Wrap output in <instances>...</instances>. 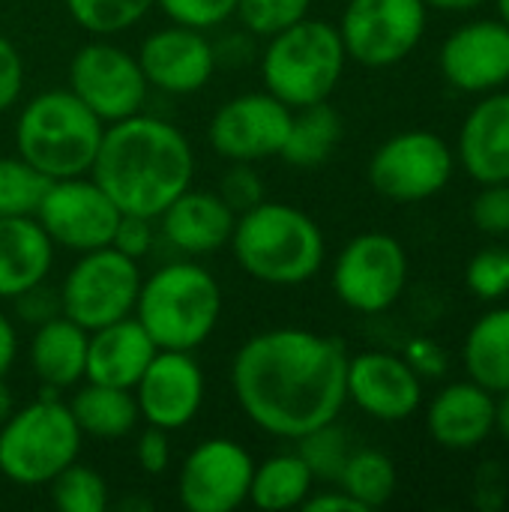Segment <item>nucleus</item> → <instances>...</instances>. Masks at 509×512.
Segmentation results:
<instances>
[{
    "label": "nucleus",
    "mask_w": 509,
    "mask_h": 512,
    "mask_svg": "<svg viewBox=\"0 0 509 512\" xmlns=\"http://www.w3.org/2000/svg\"><path fill=\"white\" fill-rule=\"evenodd\" d=\"M501 399L495 402V429L501 432V438L509 444V390L498 393Z\"/></svg>",
    "instance_id": "obj_48"
},
{
    "label": "nucleus",
    "mask_w": 509,
    "mask_h": 512,
    "mask_svg": "<svg viewBox=\"0 0 509 512\" xmlns=\"http://www.w3.org/2000/svg\"><path fill=\"white\" fill-rule=\"evenodd\" d=\"M15 309H18V315L24 321L42 324V321L60 315V294L45 291V282H39V285H33V288H27L24 294L15 297Z\"/></svg>",
    "instance_id": "obj_44"
},
{
    "label": "nucleus",
    "mask_w": 509,
    "mask_h": 512,
    "mask_svg": "<svg viewBox=\"0 0 509 512\" xmlns=\"http://www.w3.org/2000/svg\"><path fill=\"white\" fill-rule=\"evenodd\" d=\"M105 123L72 93L33 96L15 123V153L51 180L84 177L102 144Z\"/></svg>",
    "instance_id": "obj_5"
},
{
    "label": "nucleus",
    "mask_w": 509,
    "mask_h": 512,
    "mask_svg": "<svg viewBox=\"0 0 509 512\" xmlns=\"http://www.w3.org/2000/svg\"><path fill=\"white\" fill-rule=\"evenodd\" d=\"M474 504L483 512H498L507 504V474L498 462H486L474 474Z\"/></svg>",
    "instance_id": "obj_43"
},
{
    "label": "nucleus",
    "mask_w": 509,
    "mask_h": 512,
    "mask_svg": "<svg viewBox=\"0 0 509 512\" xmlns=\"http://www.w3.org/2000/svg\"><path fill=\"white\" fill-rule=\"evenodd\" d=\"M15 411V405H12V390L6 387V381L0 378V426L6 423V417Z\"/></svg>",
    "instance_id": "obj_50"
},
{
    "label": "nucleus",
    "mask_w": 509,
    "mask_h": 512,
    "mask_svg": "<svg viewBox=\"0 0 509 512\" xmlns=\"http://www.w3.org/2000/svg\"><path fill=\"white\" fill-rule=\"evenodd\" d=\"M87 339L90 333L66 315H54L36 324V333L30 339V366L45 390H72L84 381Z\"/></svg>",
    "instance_id": "obj_25"
},
{
    "label": "nucleus",
    "mask_w": 509,
    "mask_h": 512,
    "mask_svg": "<svg viewBox=\"0 0 509 512\" xmlns=\"http://www.w3.org/2000/svg\"><path fill=\"white\" fill-rule=\"evenodd\" d=\"M312 486L315 474L309 471L300 453H276L255 465L249 504H255L258 510H294L306 504Z\"/></svg>",
    "instance_id": "obj_28"
},
{
    "label": "nucleus",
    "mask_w": 509,
    "mask_h": 512,
    "mask_svg": "<svg viewBox=\"0 0 509 512\" xmlns=\"http://www.w3.org/2000/svg\"><path fill=\"white\" fill-rule=\"evenodd\" d=\"M84 435L66 402L45 390L42 399L12 411L0 426V474L18 486H48L78 462Z\"/></svg>",
    "instance_id": "obj_7"
},
{
    "label": "nucleus",
    "mask_w": 509,
    "mask_h": 512,
    "mask_svg": "<svg viewBox=\"0 0 509 512\" xmlns=\"http://www.w3.org/2000/svg\"><path fill=\"white\" fill-rule=\"evenodd\" d=\"M153 222H156V219L123 213V216H120V222H117V231H114L111 246H114V249H120L123 255H129V258L141 261V258L153 249Z\"/></svg>",
    "instance_id": "obj_41"
},
{
    "label": "nucleus",
    "mask_w": 509,
    "mask_h": 512,
    "mask_svg": "<svg viewBox=\"0 0 509 512\" xmlns=\"http://www.w3.org/2000/svg\"><path fill=\"white\" fill-rule=\"evenodd\" d=\"M141 291L138 261L114 246L81 252L60 285V315L87 333L129 318Z\"/></svg>",
    "instance_id": "obj_8"
},
{
    "label": "nucleus",
    "mask_w": 509,
    "mask_h": 512,
    "mask_svg": "<svg viewBox=\"0 0 509 512\" xmlns=\"http://www.w3.org/2000/svg\"><path fill=\"white\" fill-rule=\"evenodd\" d=\"M306 512H366L348 492L342 489H333V492H321V495H309L306 504H303Z\"/></svg>",
    "instance_id": "obj_46"
},
{
    "label": "nucleus",
    "mask_w": 509,
    "mask_h": 512,
    "mask_svg": "<svg viewBox=\"0 0 509 512\" xmlns=\"http://www.w3.org/2000/svg\"><path fill=\"white\" fill-rule=\"evenodd\" d=\"M24 90V60L18 48L0 36V114L9 111Z\"/></svg>",
    "instance_id": "obj_42"
},
{
    "label": "nucleus",
    "mask_w": 509,
    "mask_h": 512,
    "mask_svg": "<svg viewBox=\"0 0 509 512\" xmlns=\"http://www.w3.org/2000/svg\"><path fill=\"white\" fill-rule=\"evenodd\" d=\"M291 108L273 93H243L219 105L207 126L210 147L228 162H264L282 153Z\"/></svg>",
    "instance_id": "obj_15"
},
{
    "label": "nucleus",
    "mask_w": 509,
    "mask_h": 512,
    "mask_svg": "<svg viewBox=\"0 0 509 512\" xmlns=\"http://www.w3.org/2000/svg\"><path fill=\"white\" fill-rule=\"evenodd\" d=\"M312 9V0H237L234 15L252 36H273L297 21H303Z\"/></svg>",
    "instance_id": "obj_35"
},
{
    "label": "nucleus",
    "mask_w": 509,
    "mask_h": 512,
    "mask_svg": "<svg viewBox=\"0 0 509 512\" xmlns=\"http://www.w3.org/2000/svg\"><path fill=\"white\" fill-rule=\"evenodd\" d=\"M120 216L117 204L93 177L51 180L36 210V222L45 228L51 243L78 255L111 246Z\"/></svg>",
    "instance_id": "obj_13"
},
{
    "label": "nucleus",
    "mask_w": 509,
    "mask_h": 512,
    "mask_svg": "<svg viewBox=\"0 0 509 512\" xmlns=\"http://www.w3.org/2000/svg\"><path fill=\"white\" fill-rule=\"evenodd\" d=\"M69 90L108 126L144 111L150 84L138 57L114 42H87L69 63Z\"/></svg>",
    "instance_id": "obj_12"
},
{
    "label": "nucleus",
    "mask_w": 509,
    "mask_h": 512,
    "mask_svg": "<svg viewBox=\"0 0 509 512\" xmlns=\"http://www.w3.org/2000/svg\"><path fill=\"white\" fill-rule=\"evenodd\" d=\"M90 177L120 213L159 219L192 186L195 153L174 123L138 111L105 126Z\"/></svg>",
    "instance_id": "obj_2"
},
{
    "label": "nucleus",
    "mask_w": 509,
    "mask_h": 512,
    "mask_svg": "<svg viewBox=\"0 0 509 512\" xmlns=\"http://www.w3.org/2000/svg\"><path fill=\"white\" fill-rule=\"evenodd\" d=\"M66 405H69L81 435L96 438V441H120V438L132 435L141 420L132 390L105 387V384H93V381L78 387Z\"/></svg>",
    "instance_id": "obj_26"
},
{
    "label": "nucleus",
    "mask_w": 509,
    "mask_h": 512,
    "mask_svg": "<svg viewBox=\"0 0 509 512\" xmlns=\"http://www.w3.org/2000/svg\"><path fill=\"white\" fill-rule=\"evenodd\" d=\"M342 141V117L333 105L315 102L306 108H294L291 129L282 144V159L297 168H315L330 159L336 144Z\"/></svg>",
    "instance_id": "obj_29"
},
{
    "label": "nucleus",
    "mask_w": 509,
    "mask_h": 512,
    "mask_svg": "<svg viewBox=\"0 0 509 512\" xmlns=\"http://www.w3.org/2000/svg\"><path fill=\"white\" fill-rule=\"evenodd\" d=\"M156 342L138 324L135 315L105 324L87 339V369L84 381L132 390L150 360L156 357Z\"/></svg>",
    "instance_id": "obj_22"
},
{
    "label": "nucleus",
    "mask_w": 509,
    "mask_h": 512,
    "mask_svg": "<svg viewBox=\"0 0 509 512\" xmlns=\"http://www.w3.org/2000/svg\"><path fill=\"white\" fill-rule=\"evenodd\" d=\"M297 444H300L297 453L303 456V462L309 465L315 480H330V483L339 480V474L351 456V447H348V435L336 423H327V426L303 435Z\"/></svg>",
    "instance_id": "obj_34"
},
{
    "label": "nucleus",
    "mask_w": 509,
    "mask_h": 512,
    "mask_svg": "<svg viewBox=\"0 0 509 512\" xmlns=\"http://www.w3.org/2000/svg\"><path fill=\"white\" fill-rule=\"evenodd\" d=\"M132 393L147 426L180 432L198 417L204 405V372L192 351L159 348Z\"/></svg>",
    "instance_id": "obj_16"
},
{
    "label": "nucleus",
    "mask_w": 509,
    "mask_h": 512,
    "mask_svg": "<svg viewBox=\"0 0 509 512\" xmlns=\"http://www.w3.org/2000/svg\"><path fill=\"white\" fill-rule=\"evenodd\" d=\"M219 198L240 216L252 207H258L267 192H264V180L255 171L252 162H231V168L225 171L222 183H219Z\"/></svg>",
    "instance_id": "obj_38"
},
{
    "label": "nucleus",
    "mask_w": 509,
    "mask_h": 512,
    "mask_svg": "<svg viewBox=\"0 0 509 512\" xmlns=\"http://www.w3.org/2000/svg\"><path fill=\"white\" fill-rule=\"evenodd\" d=\"M228 246L246 276L276 288L315 279L327 255L324 234L309 213L267 198L237 216Z\"/></svg>",
    "instance_id": "obj_3"
},
{
    "label": "nucleus",
    "mask_w": 509,
    "mask_h": 512,
    "mask_svg": "<svg viewBox=\"0 0 509 512\" xmlns=\"http://www.w3.org/2000/svg\"><path fill=\"white\" fill-rule=\"evenodd\" d=\"M423 3L432 9H444V12H468V9L483 6L486 0H423Z\"/></svg>",
    "instance_id": "obj_49"
},
{
    "label": "nucleus",
    "mask_w": 509,
    "mask_h": 512,
    "mask_svg": "<svg viewBox=\"0 0 509 512\" xmlns=\"http://www.w3.org/2000/svg\"><path fill=\"white\" fill-rule=\"evenodd\" d=\"M444 78L465 93H489L509 81V27L504 21H471L453 30L441 48Z\"/></svg>",
    "instance_id": "obj_19"
},
{
    "label": "nucleus",
    "mask_w": 509,
    "mask_h": 512,
    "mask_svg": "<svg viewBox=\"0 0 509 512\" xmlns=\"http://www.w3.org/2000/svg\"><path fill=\"white\" fill-rule=\"evenodd\" d=\"M15 357H18V333L12 327V321L0 312V378H6Z\"/></svg>",
    "instance_id": "obj_47"
},
{
    "label": "nucleus",
    "mask_w": 509,
    "mask_h": 512,
    "mask_svg": "<svg viewBox=\"0 0 509 512\" xmlns=\"http://www.w3.org/2000/svg\"><path fill=\"white\" fill-rule=\"evenodd\" d=\"M138 324L162 351L201 348L222 315V288L195 261H174L141 279L135 300Z\"/></svg>",
    "instance_id": "obj_4"
},
{
    "label": "nucleus",
    "mask_w": 509,
    "mask_h": 512,
    "mask_svg": "<svg viewBox=\"0 0 509 512\" xmlns=\"http://www.w3.org/2000/svg\"><path fill=\"white\" fill-rule=\"evenodd\" d=\"M408 285V255L405 246L384 234L366 231L345 243L333 264V291L336 297L360 312L381 315L402 297Z\"/></svg>",
    "instance_id": "obj_9"
},
{
    "label": "nucleus",
    "mask_w": 509,
    "mask_h": 512,
    "mask_svg": "<svg viewBox=\"0 0 509 512\" xmlns=\"http://www.w3.org/2000/svg\"><path fill=\"white\" fill-rule=\"evenodd\" d=\"M429 435L444 450H477L495 432V393L474 381L444 387L426 414Z\"/></svg>",
    "instance_id": "obj_21"
},
{
    "label": "nucleus",
    "mask_w": 509,
    "mask_h": 512,
    "mask_svg": "<svg viewBox=\"0 0 509 512\" xmlns=\"http://www.w3.org/2000/svg\"><path fill=\"white\" fill-rule=\"evenodd\" d=\"M51 177L21 156H0V216H36Z\"/></svg>",
    "instance_id": "obj_31"
},
{
    "label": "nucleus",
    "mask_w": 509,
    "mask_h": 512,
    "mask_svg": "<svg viewBox=\"0 0 509 512\" xmlns=\"http://www.w3.org/2000/svg\"><path fill=\"white\" fill-rule=\"evenodd\" d=\"M348 351L342 339L300 327H273L240 345L231 390L261 432L285 441L336 423L348 402Z\"/></svg>",
    "instance_id": "obj_1"
},
{
    "label": "nucleus",
    "mask_w": 509,
    "mask_h": 512,
    "mask_svg": "<svg viewBox=\"0 0 509 512\" xmlns=\"http://www.w3.org/2000/svg\"><path fill=\"white\" fill-rule=\"evenodd\" d=\"M339 489L348 492L363 510H378L396 495V465L387 453L381 450H351L342 474H339Z\"/></svg>",
    "instance_id": "obj_30"
},
{
    "label": "nucleus",
    "mask_w": 509,
    "mask_h": 512,
    "mask_svg": "<svg viewBox=\"0 0 509 512\" xmlns=\"http://www.w3.org/2000/svg\"><path fill=\"white\" fill-rule=\"evenodd\" d=\"M345 390L363 414L381 423H402L417 414L423 402V378L405 357L387 351H363L348 357Z\"/></svg>",
    "instance_id": "obj_17"
},
{
    "label": "nucleus",
    "mask_w": 509,
    "mask_h": 512,
    "mask_svg": "<svg viewBox=\"0 0 509 512\" xmlns=\"http://www.w3.org/2000/svg\"><path fill=\"white\" fill-rule=\"evenodd\" d=\"M156 0H66V9L78 27L96 36H114L135 27Z\"/></svg>",
    "instance_id": "obj_32"
},
{
    "label": "nucleus",
    "mask_w": 509,
    "mask_h": 512,
    "mask_svg": "<svg viewBox=\"0 0 509 512\" xmlns=\"http://www.w3.org/2000/svg\"><path fill=\"white\" fill-rule=\"evenodd\" d=\"M453 177V150L426 129H408L387 138L369 159V183L396 204H414L438 195Z\"/></svg>",
    "instance_id": "obj_11"
},
{
    "label": "nucleus",
    "mask_w": 509,
    "mask_h": 512,
    "mask_svg": "<svg viewBox=\"0 0 509 512\" xmlns=\"http://www.w3.org/2000/svg\"><path fill=\"white\" fill-rule=\"evenodd\" d=\"M471 219L483 234H509V183H486L483 192L474 198Z\"/></svg>",
    "instance_id": "obj_39"
},
{
    "label": "nucleus",
    "mask_w": 509,
    "mask_h": 512,
    "mask_svg": "<svg viewBox=\"0 0 509 512\" xmlns=\"http://www.w3.org/2000/svg\"><path fill=\"white\" fill-rule=\"evenodd\" d=\"M423 0H348L339 36L348 60L387 69L402 63L426 33Z\"/></svg>",
    "instance_id": "obj_10"
},
{
    "label": "nucleus",
    "mask_w": 509,
    "mask_h": 512,
    "mask_svg": "<svg viewBox=\"0 0 509 512\" xmlns=\"http://www.w3.org/2000/svg\"><path fill=\"white\" fill-rule=\"evenodd\" d=\"M459 159L477 183H509V93H492L462 123Z\"/></svg>",
    "instance_id": "obj_23"
},
{
    "label": "nucleus",
    "mask_w": 509,
    "mask_h": 512,
    "mask_svg": "<svg viewBox=\"0 0 509 512\" xmlns=\"http://www.w3.org/2000/svg\"><path fill=\"white\" fill-rule=\"evenodd\" d=\"M138 63L144 69V78L150 87L171 93V96H186L201 87L216 72V48L204 36V30L171 24L162 30H153L138 51Z\"/></svg>",
    "instance_id": "obj_18"
},
{
    "label": "nucleus",
    "mask_w": 509,
    "mask_h": 512,
    "mask_svg": "<svg viewBox=\"0 0 509 512\" xmlns=\"http://www.w3.org/2000/svg\"><path fill=\"white\" fill-rule=\"evenodd\" d=\"M465 282L468 288L480 297V300H501L509 294V249L504 246H492V249H480L465 270Z\"/></svg>",
    "instance_id": "obj_36"
},
{
    "label": "nucleus",
    "mask_w": 509,
    "mask_h": 512,
    "mask_svg": "<svg viewBox=\"0 0 509 512\" xmlns=\"http://www.w3.org/2000/svg\"><path fill=\"white\" fill-rule=\"evenodd\" d=\"M348 54L339 27L318 18H303L267 39L261 54V75L267 93L291 111L327 102L342 81Z\"/></svg>",
    "instance_id": "obj_6"
},
{
    "label": "nucleus",
    "mask_w": 509,
    "mask_h": 512,
    "mask_svg": "<svg viewBox=\"0 0 509 512\" xmlns=\"http://www.w3.org/2000/svg\"><path fill=\"white\" fill-rule=\"evenodd\" d=\"M405 360L420 378H438L447 369V354L432 339H411L405 348Z\"/></svg>",
    "instance_id": "obj_45"
},
{
    "label": "nucleus",
    "mask_w": 509,
    "mask_h": 512,
    "mask_svg": "<svg viewBox=\"0 0 509 512\" xmlns=\"http://www.w3.org/2000/svg\"><path fill=\"white\" fill-rule=\"evenodd\" d=\"M255 459L231 438L201 441L180 465L177 498L189 512H234L249 501Z\"/></svg>",
    "instance_id": "obj_14"
},
{
    "label": "nucleus",
    "mask_w": 509,
    "mask_h": 512,
    "mask_svg": "<svg viewBox=\"0 0 509 512\" xmlns=\"http://www.w3.org/2000/svg\"><path fill=\"white\" fill-rule=\"evenodd\" d=\"M498 12H501V21L509 27V0H498Z\"/></svg>",
    "instance_id": "obj_51"
},
{
    "label": "nucleus",
    "mask_w": 509,
    "mask_h": 512,
    "mask_svg": "<svg viewBox=\"0 0 509 512\" xmlns=\"http://www.w3.org/2000/svg\"><path fill=\"white\" fill-rule=\"evenodd\" d=\"M156 6L171 18V24L210 30L234 15L237 0H156Z\"/></svg>",
    "instance_id": "obj_37"
},
{
    "label": "nucleus",
    "mask_w": 509,
    "mask_h": 512,
    "mask_svg": "<svg viewBox=\"0 0 509 512\" xmlns=\"http://www.w3.org/2000/svg\"><path fill=\"white\" fill-rule=\"evenodd\" d=\"M462 363L468 381L489 393L509 390V306L486 312L465 336Z\"/></svg>",
    "instance_id": "obj_27"
},
{
    "label": "nucleus",
    "mask_w": 509,
    "mask_h": 512,
    "mask_svg": "<svg viewBox=\"0 0 509 512\" xmlns=\"http://www.w3.org/2000/svg\"><path fill=\"white\" fill-rule=\"evenodd\" d=\"M234 222L237 213L219 198V192L192 189V186L159 213L162 237L183 255H195V258L213 255L222 246H228L234 234Z\"/></svg>",
    "instance_id": "obj_20"
},
{
    "label": "nucleus",
    "mask_w": 509,
    "mask_h": 512,
    "mask_svg": "<svg viewBox=\"0 0 509 512\" xmlns=\"http://www.w3.org/2000/svg\"><path fill=\"white\" fill-rule=\"evenodd\" d=\"M51 501L63 512H105L108 483L87 465H66L51 483Z\"/></svg>",
    "instance_id": "obj_33"
},
{
    "label": "nucleus",
    "mask_w": 509,
    "mask_h": 512,
    "mask_svg": "<svg viewBox=\"0 0 509 512\" xmlns=\"http://www.w3.org/2000/svg\"><path fill=\"white\" fill-rule=\"evenodd\" d=\"M171 432L165 429H156V426H147L138 441H135V459H138V468L147 474V477H159L171 468Z\"/></svg>",
    "instance_id": "obj_40"
},
{
    "label": "nucleus",
    "mask_w": 509,
    "mask_h": 512,
    "mask_svg": "<svg viewBox=\"0 0 509 512\" xmlns=\"http://www.w3.org/2000/svg\"><path fill=\"white\" fill-rule=\"evenodd\" d=\"M54 243L36 216H0V297L15 300L48 279Z\"/></svg>",
    "instance_id": "obj_24"
}]
</instances>
